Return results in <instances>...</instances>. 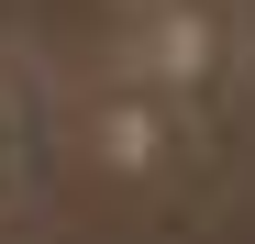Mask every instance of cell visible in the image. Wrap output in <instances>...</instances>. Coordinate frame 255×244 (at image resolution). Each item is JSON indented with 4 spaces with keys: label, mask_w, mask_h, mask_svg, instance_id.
Instances as JSON below:
<instances>
[{
    "label": "cell",
    "mask_w": 255,
    "mask_h": 244,
    "mask_svg": "<svg viewBox=\"0 0 255 244\" xmlns=\"http://www.w3.org/2000/svg\"><path fill=\"white\" fill-rule=\"evenodd\" d=\"M0 189H22V111L0 100Z\"/></svg>",
    "instance_id": "1"
}]
</instances>
